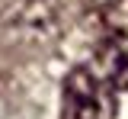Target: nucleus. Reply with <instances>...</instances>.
Segmentation results:
<instances>
[{
  "label": "nucleus",
  "mask_w": 128,
  "mask_h": 119,
  "mask_svg": "<svg viewBox=\"0 0 128 119\" xmlns=\"http://www.w3.org/2000/svg\"><path fill=\"white\" fill-rule=\"evenodd\" d=\"M93 68L109 81L115 90H128V39L125 35H109L99 42L96 48V61Z\"/></svg>",
  "instance_id": "f03ea898"
},
{
  "label": "nucleus",
  "mask_w": 128,
  "mask_h": 119,
  "mask_svg": "<svg viewBox=\"0 0 128 119\" xmlns=\"http://www.w3.org/2000/svg\"><path fill=\"white\" fill-rule=\"evenodd\" d=\"M115 93L93 65H80L64 81L61 119H115Z\"/></svg>",
  "instance_id": "f257e3e1"
}]
</instances>
